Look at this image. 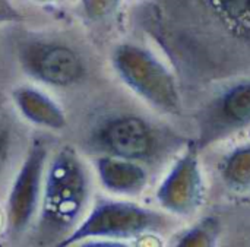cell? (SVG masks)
Returning a JSON list of instances; mask_svg holds the SVG:
<instances>
[{"instance_id":"obj_1","label":"cell","mask_w":250,"mask_h":247,"mask_svg":"<svg viewBox=\"0 0 250 247\" xmlns=\"http://www.w3.org/2000/svg\"><path fill=\"white\" fill-rule=\"evenodd\" d=\"M86 195L88 185L81 164L69 151L62 152L51 164L45 182L38 227L41 240L50 243L64 236L78 220Z\"/></svg>"},{"instance_id":"obj_2","label":"cell","mask_w":250,"mask_h":247,"mask_svg":"<svg viewBox=\"0 0 250 247\" xmlns=\"http://www.w3.org/2000/svg\"><path fill=\"white\" fill-rule=\"evenodd\" d=\"M116 67L125 81L157 110L177 114L182 97L171 72L152 53L136 45H122L116 51Z\"/></svg>"},{"instance_id":"obj_3","label":"cell","mask_w":250,"mask_h":247,"mask_svg":"<svg viewBox=\"0 0 250 247\" xmlns=\"http://www.w3.org/2000/svg\"><path fill=\"white\" fill-rule=\"evenodd\" d=\"M164 218L127 202H101L91 215L53 247H69L88 237H132L163 227Z\"/></svg>"},{"instance_id":"obj_4","label":"cell","mask_w":250,"mask_h":247,"mask_svg":"<svg viewBox=\"0 0 250 247\" xmlns=\"http://www.w3.org/2000/svg\"><path fill=\"white\" fill-rule=\"evenodd\" d=\"M250 127V78L229 85L202 108L198 148Z\"/></svg>"},{"instance_id":"obj_5","label":"cell","mask_w":250,"mask_h":247,"mask_svg":"<svg viewBox=\"0 0 250 247\" xmlns=\"http://www.w3.org/2000/svg\"><path fill=\"white\" fill-rule=\"evenodd\" d=\"M198 149L196 144H188L157 192L163 208L173 214L192 215L202 205L205 187Z\"/></svg>"},{"instance_id":"obj_6","label":"cell","mask_w":250,"mask_h":247,"mask_svg":"<svg viewBox=\"0 0 250 247\" xmlns=\"http://www.w3.org/2000/svg\"><path fill=\"white\" fill-rule=\"evenodd\" d=\"M104 146L127 161L148 160L157 151L155 130L139 117H120L110 122L103 132Z\"/></svg>"},{"instance_id":"obj_7","label":"cell","mask_w":250,"mask_h":247,"mask_svg":"<svg viewBox=\"0 0 250 247\" xmlns=\"http://www.w3.org/2000/svg\"><path fill=\"white\" fill-rule=\"evenodd\" d=\"M42 158V151L35 149L26 160L15 182L9 199V220L15 230H22L28 224L37 206Z\"/></svg>"},{"instance_id":"obj_8","label":"cell","mask_w":250,"mask_h":247,"mask_svg":"<svg viewBox=\"0 0 250 247\" xmlns=\"http://www.w3.org/2000/svg\"><path fill=\"white\" fill-rule=\"evenodd\" d=\"M32 70L44 81L54 85H67L82 73L76 53L63 45H37L28 53Z\"/></svg>"},{"instance_id":"obj_9","label":"cell","mask_w":250,"mask_h":247,"mask_svg":"<svg viewBox=\"0 0 250 247\" xmlns=\"http://www.w3.org/2000/svg\"><path fill=\"white\" fill-rule=\"evenodd\" d=\"M100 174L103 179L104 186L110 190L117 193H127L135 195L141 192L146 183L145 171L127 161H117V160H101L100 161Z\"/></svg>"},{"instance_id":"obj_10","label":"cell","mask_w":250,"mask_h":247,"mask_svg":"<svg viewBox=\"0 0 250 247\" xmlns=\"http://www.w3.org/2000/svg\"><path fill=\"white\" fill-rule=\"evenodd\" d=\"M220 176L224 185L236 193H250V142L227 152L220 161Z\"/></svg>"},{"instance_id":"obj_11","label":"cell","mask_w":250,"mask_h":247,"mask_svg":"<svg viewBox=\"0 0 250 247\" xmlns=\"http://www.w3.org/2000/svg\"><path fill=\"white\" fill-rule=\"evenodd\" d=\"M209 3L231 28L250 35V0H209Z\"/></svg>"},{"instance_id":"obj_12","label":"cell","mask_w":250,"mask_h":247,"mask_svg":"<svg viewBox=\"0 0 250 247\" xmlns=\"http://www.w3.org/2000/svg\"><path fill=\"white\" fill-rule=\"evenodd\" d=\"M215 228L209 221H204L195 228L186 231L174 247H214Z\"/></svg>"},{"instance_id":"obj_13","label":"cell","mask_w":250,"mask_h":247,"mask_svg":"<svg viewBox=\"0 0 250 247\" xmlns=\"http://www.w3.org/2000/svg\"><path fill=\"white\" fill-rule=\"evenodd\" d=\"M15 16H16V13L9 6V3L6 0H0V21H3V19H12Z\"/></svg>"},{"instance_id":"obj_14","label":"cell","mask_w":250,"mask_h":247,"mask_svg":"<svg viewBox=\"0 0 250 247\" xmlns=\"http://www.w3.org/2000/svg\"><path fill=\"white\" fill-rule=\"evenodd\" d=\"M82 247H129L127 245H123V243H110V242H105V243H91V245H85Z\"/></svg>"}]
</instances>
